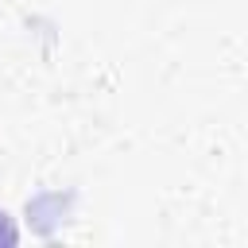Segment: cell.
Masks as SVG:
<instances>
[{"mask_svg":"<svg viewBox=\"0 0 248 248\" xmlns=\"http://www.w3.org/2000/svg\"><path fill=\"white\" fill-rule=\"evenodd\" d=\"M19 240V232H16V225H12V217L0 209V244H16Z\"/></svg>","mask_w":248,"mask_h":248,"instance_id":"6da1fadb","label":"cell"}]
</instances>
